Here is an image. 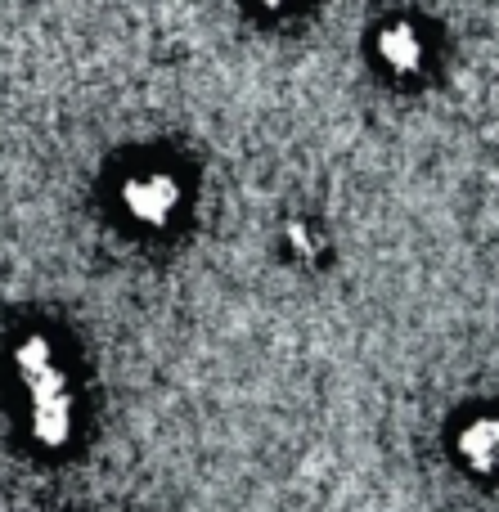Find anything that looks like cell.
<instances>
[{"label": "cell", "instance_id": "1", "mask_svg": "<svg viewBox=\"0 0 499 512\" xmlns=\"http://www.w3.org/2000/svg\"><path fill=\"white\" fill-rule=\"evenodd\" d=\"M180 185L176 176H167V171H140V176H131L122 185V207L126 216H131L135 225H144V230H162V225H171V216L180 212Z\"/></svg>", "mask_w": 499, "mask_h": 512}, {"label": "cell", "instance_id": "2", "mask_svg": "<svg viewBox=\"0 0 499 512\" xmlns=\"http://www.w3.org/2000/svg\"><path fill=\"white\" fill-rule=\"evenodd\" d=\"M378 59L405 77V72H414L423 63V36L410 23H387L378 32Z\"/></svg>", "mask_w": 499, "mask_h": 512}, {"label": "cell", "instance_id": "3", "mask_svg": "<svg viewBox=\"0 0 499 512\" xmlns=\"http://www.w3.org/2000/svg\"><path fill=\"white\" fill-rule=\"evenodd\" d=\"M464 454H468V459L477 454L473 468H482V472L491 468V463H495V418H477V423L468 427V432H464Z\"/></svg>", "mask_w": 499, "mask_h": 512}, {"label": "cell", "instance_id": "4", "mask_svg": "<svg viewBox=\"0 0 499 512\" xmlns=\"http://www.w3.org/2000/svg\"><path fill=\"white\" fill-rule=\"evenodd\" d=\"M261 9H284V5H293V0H257Z\"/></svg>", "mask_w": 499, "mask_h": 512}]
</instances>
